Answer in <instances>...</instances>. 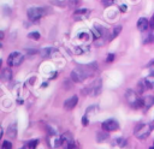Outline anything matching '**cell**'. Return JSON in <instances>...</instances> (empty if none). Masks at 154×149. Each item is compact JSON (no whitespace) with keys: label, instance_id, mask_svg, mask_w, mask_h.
Segmentation results:
<instances>
[{"label":"cell","instance_id":"6da1fadb","mask_svg":"<svg viewBox=\"0 0 154 149\" xmlns=\"http://www.w3.org/2000/svg\"><path fill=\"white\" fill-rule=\"evenodd\" d=\"M97 70V64L96 62H91L88 65H79L76 68L72 70L71 72V78L73 82L76 83H81L84 79H87L88 77L93 76Z\"/></svg>","mask_w":154,"mask_h":149},{"label":"cell","instance_id":"7a4b0ae2","mask_svg":"<svg viewBox=\"0 0 154 149\" xmlns=\"http://www.w3.org/2000/svg\"><path fill=\"white\" fill-rule=\"evenodd\" d=\"M48 13V10L43 6L41 7H37V6H34V7H30L28 11H26V16L28 18L31 20V22H37L40 20L45 14Z\"/></svg>","mask_w":154,"mask_h":149},{"label":"cell","instance_id":"3957f363","mask_svg":"<svg viewBox=\"0 0 154 149\" xmlns=\"http://www.w3.org/2000/svg\"><path fill=\"white\" fill-rule=\"evenodd\" d=\"M152 130H153V127H152L150 124H144V123H142V124H138V125L135 127L134 133H135V137H136V138H138V139H144V138H147V137L150 135Z\"/></svg>","mask_w":154,"mask_h":149},{"label":"cell","instance_id":"277c9868","mask_svg":"<svg viewBox=\"0 0 154 149\" xmlns=\"http://www.w3.org/2000/svg\"><path fill=\"white\" fill-rule=\"evenodd\" d=\"M101 83H102V81L100 79V78H97V79H95L87 89H84L83 91L84 93H87V94H89V95H91V96H97V95H100V93H101Z\"/></svg>","mask_w":154,"mask_h":149},{"label":"cell","instance_id":"5b68a950","mask_svg":"<svg viewBox=\"0 0 154 149\" xmlns=\"http://www.w3.org/2000/svg\"><path fill=\"white\" fill-rule=\"evenodd\" d=\"M24 55L19 52H12L7 58V65L8 66H18L23 62Z\"/></svg>","mask_w":154,"mask_h":149},{"label":"cell","instance_id":"8992f818","mask_svg":"<svg viewBox=\"0 0 154 149\" xmlns=\"http://www.w3.org/2000/svg\"><path fill=\"white\" fill-rule=\"evenodd\" d=\"M102 130L106 131V132H111V131H116L119 129V124L117 123V120L114 119H108V120H105L102 123Z\"/></svg>","mask_w":154,"mask_h":149},{"label":"cell","instance_id":"52a82bcc","mask_svg":"<svg viewBox=\"0 0 154 149\" xmlns=\"http://www.w3.org/2000/svg\"><path fill=\"white\" fill-rule=\"evenodd\" d=\"M77 102H78V97H77V96H71L70 99L65 100V102H64V108L67 109V111H71V109H73V108L76 107Z\"/></svg>","mask_w":154,"mask_h":149},{"label":"cell","instance_id":"ba28073f","mask_svg":"<svg viewBox=\"0 0 154 149\" xmlns=\"http://www.w3.org/2000/svg\"><path fill=\"white\" fill-rule=\"evenodd\" d=\"M149 26H150V25H149V20H148V19H146V18H140V19L137 20V29H138L140 31H147Z\"/></svg>","mask_w":154,"mask_h":149},{"label":"cell","instance_id":"9c48e42d","mask_svg":"<svg viewBox=\"0 0 154 149\" xmlns=\"http://www.w3.org/2000/svg\"><path fill=\"white\" fill-rule=\"evenodd\" d=\"M61 137V145L64 147V148H66L67 145H70L72 142H75L73 141V138H72V136H71V133H64L63 136H60Z\"/></svg>","mask_w":154,"mask_h":149},{"label":"cell","instance_id":"30bf717a","mask_svg":"<svg viewBox=\"0 0 154 149\" xmlns=\"http://www.w3.org/2000/svg\"><path fill=\"white\" fill-rule=\"evenodd\" d=\"M0 78H1V81H4V82H8V81L12 78V71H11V68H10V67L4 68V70L1 71V73H0Z\"/></svg>","mask_w":154,"mask_h":149},{"label":"cell","instance_id":"8fae6325","mask_svg":"<svg viewBox=\"0 0 154 149\" xmlns=\"http://www.w3.org/2000/svg\"><path fill=\"white\" fill-rule=\"evenodd\" d=\"M153 105H154V96L148 95V96H144L143 97V108L144 109L150 108Z\"/></svg>","mask_w":154,"mask_h":149},{"label":"cell","instance_id":"7c38bea8","mask_svg":"<svg viewBox=\"0 0 154 149\" xmlns=\"http://www.w3.org/2000/svg\"><path fill=\"white\" fill-rule=\"evenodd\" d=\"M7 136L10 138H12V139H14L17 137V125L16 124H12V125L8 126V129H7Z\"/></svg>","mask_w":154,"mask_h":149},{"label":"cell","instance_id":"4fadbf2b","mask_svg":"<svg viewBox=\"0 0 154 149\" xmlns=\"http://www.w3.org/2000/svg\"><path fill=\"white\" fill-rule=\"evenodd\" d=\"M89 13V11L88 10H85V8H79V10H77L76 12H75V18L76 19H83L84 17H87V14Z\"/></svg>","mask_w":154,"mask_h":149},{"label":"cell","instance_id":"5bb4252c","mask_svg":"<svg viewBox=\"0 0 154 149\" xmlns=\"http://www.w3.org/2000/svg\"><path fill=\"white\" fill-rule=\"evenodd\" d=\"M54 53H55V49H54V48H45V49L41 50V55H42L43 58L52 56Z\"/></svg>","mask_w":154,"mask_h":149},{"label":"cell","instance_id":"9a60e30c","mask_svg":"<svg viewBox=\"0 0 154 149\" xmlns=\"http://www.w3.org/2000/svg\"><path fill=\"white\" fill-rule=\"evenodd\" d=\"M88 50H89V47H88V46H83V44L77 46V47L75 48V52H76L77 54H83V53H85V52H88Z\"/></svg>","mask_w":154,"mask_h":149},{"label":"cell","instance_id":"2e32d148","mask_svg":"<svg viewBox=\"0 0 154 149\" xmlns=\"http://www.w3.org/2000/svg\"><path fill=\"white\" fill-rule=\"evenodd\" d=\"M108 138V133L105 131V132H99L97 135H96V141L97 142H103V141H106Z\"/></svg>","mask_w":154,"mask_h":149},{"label":"cell","instance_id":"e0dca14e","mask_svg":"<svg viewBox=\"0 0 154 149\" xmlns=\"http://www.w3.org/2000/svg\"><path fill=\"white\" fill-rule=\"evenodd\" d=\"M122 31V25H117L114 29H113V31H112V34H111V38L109 40H112V38H114V37H117L118 35H119V32Z\"/></svg>","mask_w":154,"mask_h":149},{"label":"cell","instance_id":"ac0fdd59","mask_svg":"<svg viewBox=\"0 0 154 149\" xmlns=\"http://www.w3.org/2000/svg\"><path fill=\"white\" fill-rule=\"evenodd\" d=\"M114 142H116V144H117L118 147H120V148H124V147L126 145V139H125V138H122V137H120V138H117Z\"/></svg>","mask_w":154,"mask_h":149},{"label":"cell","instance_id":"d6986e66","mask_svg":"<svg viewBox=\"0 0 154 149\" xmlns=\"http://www.w3.org/2000/svg\"><path fill=\"white\" fill-rule=\"evenodd\" d=\"M97 109H99V107H97V106H90V107L85 111V115H90V114H93V112H94V113H96V112H97Z\"/></svg>","mask_w":154,"mask_h":149},{"label":"cell","instance_id":"ffe728a7","mask_svg":"<svg viewBox=\"0 0 154 149\" xmlns=\"http://www.w3.org/2000/svg\"><path fill=\"white\" fill-rule=\"evenodd\" d=\"M40 32H37V31H34V32H30L29 35H28V37L29 38H31V40H35V41H37L38 38H40Z\"/></svg>","mask_w":154,"mask_h":149},{"label":"cell","instance_id":"44dd1931","mask_svg":"<svg viewBox=\"0 0 154 149\" xmlns=\"http://www.w3.org/2000/svg\"><path fill=\"white\" fill-rule=\"evenodd\" d=\"M38 144V139H31L28 142V148L29 149H35V147Z\"/></svg>","mask_w":154,"mask_h":149},{"label":"cell","instance_id":"7402d4cb","mask_svg":"<svg viewBox=\"0 0 154 149\" xmlns=\"http://www.w3.org/2000/svg\"><path fill=\"white\" fill-rule=\"evenodd\" d=\"M1 149H12V143L10 141H4L2 145H1Z\"/></svg>","mask_w":154,"mask_h":149},{"label":"cell","instance_id":"603a6c76","mask_svg":"<svg viewBox=\"0 0 154 149\" xmlns=\"http://www.w3.org/2000/svg\"><path fill=\"white\" fill-rule=\"evenodd\" d=\"M114 1L116 0H101V4L103 6H106V7H108V6H112L114 4Z\"/></svg>","mask_w":154,"mask_h":149},{"label":"cell","instance_id":"cb8c5ba5","mask_svg":"<svg viewBox=\"0 0 154 149\" xmlns=\"http://www.w3.org/2000/svg\"><path fill=\"white\" fill-rule=\"evenodd\" d=\"M147 67H148V70H149V73H150L152 76H154V61L149 62Z\"/></svg>","mask_w":154,"mask_h":149},{"label":"cell","instance_id":"d4e9b609","mask_svg":"<svg viewBox=\"0 0 154 149\" xmlns=\"http://www.w3.org/2000/svg\"><path fill=\"white\" fill-rule=\"evenodd\" d=\"M78 2H79L78 0H69V1H67V5L71 6V7H77Z\"/></svg>","mask_w":154,"mask_h":149},{"label":"cell","instance_id":"484cf974","mask_svg":"<svg viewBox=\"0 0 154 149\" xmlns=\"http://www.w3.org/2000/svg\"><path fill=\"white\" fill-rule=\"evenodd\" d=\"M65 149H79V147H78V144L76 143V142H72L70 145H67Z\"/></svg>","mask_w":154,"mask_h":149},{"label":"cell","instance_id":"4316f807","mask_svg":"<svg viewBox=\"0 0 154 149\" xmlns=\"http://www.w3.org/2000/svg\"><path fill=\"white\" fill-rule=\"evenodd\" d=\"M114 58H116V54L109 53V54H108V56H107V59H106V61H107V62H112V61L114 60Z\"/></svg>","mask_w":154,"mask_h":149},{"label":"cell","instance_id":"83f0119b","mask_svg":"<svg viewBox=\"0 0 154 149\" xmlns=\"http://www.w3.org/2000/svg\"><path fill=\"white\" fill-rule=\"evenodd\" d=\"M82 124H83V126H87V125L89 124V119H88V115H84V117L82 118Z\"/></svg>","mask_w":154,"mask_h":149},{"label":"cell","instance_id":"f1b7e54d","mask_svg":"<svg viewBox=\"0 0 154 149\" xmlns=\"http://www.w3.org/2000/svg\"><path fill=\"white\" fill-rule=\"evenodd\" d=\"M119 10H120L122 12H126V11H128V5H120V6H119Z\"/></svg>","mask_w":154,"mask_h":149},{"label":"cell","instance_id":"f546056e","mask_svg":"<svg viewBox=\"0 0 154 149\" xmlns=\"http://www.w3.org/2000/svg\"><path fill=\"white\" fill-rule=\"evenodd\" d=\"M78 37H79V38H87V37H88V34H87V32H81V34L78 35Z\"/></svg>","mask_w":154,"mask_h":149},{"label":"cell","instance_id":"4dcf8cb0","mask_svg":"<svg viewBox=\"0 0 154 149\" xmlns=\"http://www.w3.org/2000/svg\"><path fill=\"white\" fill-rule=\"evenodd\" d=\"M150 125H152V127H153V129H154V120H153V121H152V123H150Z\"/></svg>","mask_w":154,"mask_h":149},{"label":"cell","instance_id":"1f68e13d","mask_svg":"<svg viewBox=\"0 0 154 149\" xmlns=\"http://www.w3.org/2000/svg\"><path fill=\"white\" fill-rule=\"evenodd\" d=\"M149 149H154V145H152V147H150V148H149Z\"/></svg>","mask_w":154,"mask_h":149},{"label":"cell","instance_id":"d6a6232c","mask_svg":"<svg viewBox=\"0 0 154 149\" xmlns=\"http://www.w3.org/2000/svg\"><path fill=\"white\" fill-rule=\"evenodd\" d=\"M20 149H25V148H20Z\"/></svg>","mask_w":154,"mask_h":149},{"label":"cell","instance_id":"836d02e7","mask_svg":"<svg viewBox=\"0 0 154 149\" xmlns=\"http://www.w3.org/2000/svg\"><path fill=\"white\" fill-rule=\"evenodd\" d=\"M153 145H154V141H153Z\"/></svg>","mask_w":154,"mask_h":149}]
</instances>
